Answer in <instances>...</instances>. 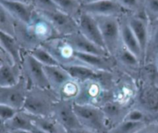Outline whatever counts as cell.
<instances>
[{"instance_id": "cell-32", "label": "cell", "mask_w": 158, "mask_h": 133, "mask_svg": "<svg viewBox=\"0 0 158 133\" xmlns=\"http://www.w3.org/2000/svg\"><path fill=\"white\" fill-rule=\"evenodd\" d=\"M34 58L36 59L43 66H57L59 63L50 53L43 46H39L29 52Z\"/></svg>"}, {"instance_id": "cell-4", "label": "cell", "mask_w": 158, "mask_h": 133, "mask_svg": "<svg viewBox=\"0 0 158 133\" xmlns=\"http://www.w3.org/2000/svg\"><path fill=\"white\" fill-rule=\"evenodd\" d=\"M74 111L82 127L94 133H108L109 128L101 108L74 103Z\"/></svg>"}, {"instance_id": "cell-43", "label": "cell", "mask_w": 158, "mask_h": 133, "mask_svg": "<svg viewBox=\"0 0 158 133\" xmlns=\"http://www.w3.org/2000/svg\"><path fill=\"white\" fill-rule=\"evenodd\" d=\"M0 133H9L6 128V122L0 118Z\"/></svg>"}, {"instance_id": "cell-7", "label": "cell", "mask_w": 158, "mask_h": 133, "mask_svg": "<svg viewBox=\"0 0 158 133\" xmlns=\"http://www.w3.org/2000/svg\"><path fill=\"white\" fill-rule=\"evenodd\" d=\"M55 58L61 66L83 65L76 55V51L64 37H57L41 45ZM85 66V65H83Z\"/></svg>"}, {"instance_id": "cell-35", "label": "cell", "mask_w": 158, "mask_h": 133, "mask_svg": "<svg viewBox=\"0 0 158 133\" xmlns=\"http://www.w3.org/2000/svg\"><path fill=\"white\" fill-rule=\"evenodd\" d=\"M140 2L149 21L158 20V0H140Z\"/></svg>"}, {"instance_id": "cell-34", "label": "cell", "mask_w": 158, "mask_h": 133, "mask_svg": "<svg viewBox=\"0 0 158 133\" xmlns=\"http://www.w3.org/2000/svg\"><path fill=\"white\" fill-rule=\"evenodd\" d=\"M146 125L140 122H133L123 121L120 124L110 128L108 133H136Z\"/></svg>"}, {"instance_id": "cell-9", "label": "cell", "mask_w": 158, "mask_h": 133, "mask_svg": "<svg viewBox=\"0 0 158 133\" xmlns=\"http://www.w3.org/2000/svg\"><path fill=\"white\" fill-rule=\"evenodd\" d=\"M29 32L39 46L60 36L49 20L35 10L30 23L28 24Z\"/></svg>"}, {"instance_id": "cell-22", "label": "cell", "mask_w": 158, "mask_h": 133, "mask_svg": "<svg viewBox=\"0 0 158 133\" xmlns=\"http://www.w3.org/2000/svg\"><path fill=\"white\" fill-rule=\"evenodd\" d=\"M0 44L11 61L17 65H22L23 49L14 36L0 29Z\"/></svg>"}, {"instance_id": "cell-25", "label": "cell", "mask_w": 158, "mask_h": 133, "mask_svg": "<svg viewBox=\"0 0 158 133\" xmlns=\"http://www.w3.org/2000/svg\"><path fill=\"white\" fill-rule=\"evenodd\" d=\"M63 67L66 70V71L74 80L79 82H83L91 79H101L108 73L106 71L93 69L83 65H73Z\"/></svg>"}, {"instance_id": "cell-36", "label": "cell", "mask_w": 158, "mask_h": 133, "mask_svg": "<svg viewBox=\"0 0 158 133\" xmlns=\"http://www.w3.org/2000/svg\"><path fill=\"white\" fill-rule=\"evenodd\" d=\"M37 12H49L59 9L52 0H28Z\"/></svg>"}, {"instance_id": "cell-12", "label": "cell", "mask_w": 158, "mask_h": 133, "mask_svg": "<svg viewBox=\"0 0 158 133\" xmlns=\"http://www.w3.org/2000/svg\"><path fill=\"white\" fill-rule=\"evenodd\" d=\"M52 116L66 131L82 127L74 111V102L72 101L59 100L54 106Z\"/></svg>"}, {"instance_id": "cell-49", "label": "cell", "mask_w": 158, "mask_h": 133, "mask_svg": "<svg viewBox=\"0 0 158 133\" xmlns=\"http://www.w3.org/2000/svg\"><path fill=\"white\" fill-rule=\"evenodd\" d=\"M155 63H156V64H157V68H158V57H157V60H156V61H155Z\"/></svg>"}, {"instance_id": "cell-27", "label": "cell", "mask_w": 158, "mask_h": 133, "mask_svg": "<svg viewBox=\"0 0 158 133\" xmlns=\"http://www.w3.org/2000/svg\"><path fill=\"white\" fill-rule=\"evenodd\" d=\"M6 125L9 133L19 130L32 131L34 128L32 115L23 110H19L18 112L10 120L6 122Z\"/></svg>"}, {"instance_id": "cell-41", "label": "cell", "mask_w": 158, "mask_h": 133, "mask_svg": "<svg viewBox=\"0 0 158 133\" xmlns=\"http://www.w3.org/2000/svg\"><path fill=\"white\" fill-rule=\"evenodd\" d=\"M67 133H94V132L86 129V128H83V127H80V128H75V129H72L70 130V131H68Z\"/></svg>"}, {"instance_id": "cell-26", "label": "cell", "mask_w": 158, "mask_h": 133, "mask_svg": "<svg viewBox=\"0 0 158 133\" xmlns=\"http://www.w3.org/2000/svg\"><path fill=\"white\" fill-rule=\"evenodd\" d=\"M158 57V20L150 22L149 35L143 63L155 62Z\"/></svg>"}, {"instance_id": "cell-19", "label": "cell", "mask_w": 158, "mask_h": 133, "mask_svg": "<svg viewBox=\"0 0 158 133\" xmlns=\"http://www.w3.org/2000/svg\"><path fill=\"white\" fill-rule=\"evenodd\" d=\"M0 4L9 12L16 21L29 24L32 18L35 9L31 4L24 2L0 0Z\"/></svg>"}, {"instance_id": "cell-16", "label": "cell", "mask_w": 158, "mask_h": 133, "mask_svg": "<svg viewBox=\"0 0 158 133\" xmlns=\"http://www.w3.org/2000/svg\"><path fill=\"white\" fill-rule=\"evenodd\" d=\"M128 23L134 32L140 48H141L143 57L144 58V53L148 43L149 35L150 21L147 17L145 12L142 13H129L127 15Z\"/></svg>"}, {"instance_id": "cell-20", "label": "cell", "mask_w": 158, "mask_h": 133, "mask_svg": "<svg viewBox=\"0 0 158 133\" xmlns=\"http://www.w3.org/2000/svg\"><path fill=\"white\" fill-rule=\"evenodd\" d=\"M132 108L116 101L110 100L101 107L106 117L109 130L124 121L130 109Z\"/></svg>"}, {"instance_id": "cell-45", "label": "cell", "mask_w": 158, "mask_h": 133, "mask_svg": "<svg viewBox=\"0 0 158 133\" xmlns=\"http://www.w3.org/2000/svg\"><path fill=\"white\" fill-rule=\"evenodd\" d=\"M9 133H34L32 131H23V130H19V131H11Z\"/></svg>"}, {"instance_id": "cell-24", "label": "cell", "mask_w": 158, "mask_h": 133, "mask_svg": "<svg viewBox=\"0 0 158 133\" xmlns=\"http://www.w3.org/2000/svg\"><path fill=\"white\" fill-rule=\"evenodd\" d=\"M23 76L22 66L6 62L0 66V87H10L19 83Z\"/></svg>"}, {"instance_id": "cell-48", "label": "cell", "mask_w": 158, "mask_h": 133, "mask_svg": "<svg viewBox=\"0 0 158 133\" xmlns=\"http://www.w3.org/2000/svg\"><path fill=\"white\" fill-rule=\"evenodd\" d=\"M0 52H1V53H4V54H6V53L4 52V50H3V49H2V47L1 44H0Z\"/></svg>"}, {"instance_id": "cell-50", "label": "cell", "mask_w": 158, "mask_h": 133, "mask_svg": "<svg viewBox=\"0 0 158 133\" xmlns=\"http://www.w3.org/2000/svg\"><path fill=\"white\" fill-rule=\"evenodd\" d=\"M77 1H78V2H80L81 3L82 5H83V0H77Z\"/></svg>"}, {"instance_id": "cell-29", "label": "cell", "mask_w": 158, "mask_h": 133, "mask_svg": "<svg viewBox=\"0 0 158 133\" xmlns=\"http://www.w3.org/2000/svg\"><path fill=\"white\" fill-rule=\"evenodd\" d=\"M137 81L151 84L158 87V68L155 62L145 63L141 65Z\"/></svg>"}, {"instance_id": "cell-8", "label": "cell", "mask_w": 158, "mask_h": 133, "mask_svg": "<svg viewBox=\"0 0 158 133\" xmlns=\"http://www.w3.org/2000/svg\"><path fill=\"white\" fill-rule=\"evenodd\" d=\"M21 66L23 75L26 78L29 88L38 87L49 88V82L44 71V66L34 58L29 52H23Z\"/></svg>"}, {"instance_id": "cell-17", "label": "cell", "mask_w": 158, "mask_h": 133, "mask_svg": "<svg viewBox=\"0 0 158 133\" xmlns=\"http://www.w3.org/2000/svg\"><path fill=\"white\" fill-rule=\"evenodd\" d=\"M77 57L85 66L106 72H113L117 67V61L113 56L96 55L76 52Z\"/></svg>"}, {"instance_id": "cell-40", "label": "cell", "mask_w": 158, "mask_h": 133, "mask_svg": "<svg viewBox=\"0 0 158 133\" xmlns=\"http://www.w3.org/2000/svg\"><path fill=\"white\" fill-rule=\"evenodd\" d=\"M136 133H158V122L155 121L146 124Z\"/></svg>"}, {"instance_id": "cell-28", "label": "cell", "mask_w": 158, "mask_h": 133, "mask_svg": "<svg viewBox=\"0 0 158 133\" xmlns=\"http://www.w3.org/2000/svg\"><path fill=\"white\" fill-rule=\"evenodd\" d=\"M32 122L34 126L46 132L67 133L65 128L52 116L41 117L32 115Z\"/></svg>"}, {"instance_id": "cell-23", "label": "cell", "mask_w": 158, "mask_h": 133, "mask_svg": "<svg viewBox=\"0 0 158 133\" xmlns=\"http://www.w3.org/2000/svg\"><path fill=\"white\" fill-rule=\"evenodd\" d=\"M44 71L49 82V88L56 94L66 82L72 79L66 70L60 65L44 66Z\"/></svg>"}, {"instance_id": "cell-15", "label": "cell", "mask_w": 158, "mask_h": 133, "mask_svg": "<svg viewBox=\"0 0 158 133\" xmlns=\"http://www.w3.org/2000/svg\"><path fill=\"white\" fill-rule=\"evenodd\" d=\"M113 57L115 58L117 66L119 69L131 74L137 80L142 62L134 53L127 49L122 43Z\"/></svg>"}, {"instance_id": "cell-1", "label": "cell", "mask_w": 158, "mask_h": 133, "mask_svg": "<svg viewBox=\"0 0 158 133\" xmlns=\"http://www.w3.org/2000/svg\"><path fill=\"white\" fill-rule=\"evenodd\" d=\"M113 72H108L101 79H91L80 82V93L74 101L78 105H89L101 108L111 100L110 89Z\"/></svg>"}, {"instance_id": "cell-42", "label": "cell", "mask_w": 158, "mask_h": 133, "mask_svg": "<svg viewBox=\"0 0 158 133\" xmlns=\"http://www.w3.org/2000/svg\"><path fill=\"white\" fill-rule=\"evenodd\" d=\"M6 62H12V61H11L9 57H8L6 54L0 52V66H1L3 63H6Z\"/></svg>"}, {"instance_id": "cell-6", "label": "cell", "mask_w": 158, "mask_h": 133, "mask_svg": "<svg viewBox=\"0 0 158 133\" xmlns=\"http://www.w3.org/2000/svg\"><path fill=\"white\" fill-rule=\"evenodd\" d=\"M94 17L100 27L106 50L110 55L114 56L122 44L120 17L105 15Z\"/></svg>"}, {"instance_id": "cell-31", "label": "cell", "mask_w": 158, "mask_h": 133, "mask_svg": "<svg viewBox=\"0 0 158 133\" xmlns=\"http://www.w3.org/2000/svg\"><path fill=\"white\" fill-rule=\"evenodd\" d=\"M59 10L76 19L82 11V4L77 0H52Z\"/></svg>"}, {"instance_id": "cell-13", "label": "cell", "mask_w": 158, "mask_h": 133, "mask_svg": "<svg viewBox=\"0 0 158 133\" xmlns=\"http://www.w3.org/2000/svg\"><path fill=\"white\" fill-rule=\"evenodd\" d=\"M82 11L88 14L97 16L120 17L128 12L117 0H100L94 2L82 5Z\"/></svg>"}, {"instance_id": "cell-38", "label": "cell", "mask_w": 158, "mask_h": 133, "mask_svg": "<svg viewBox=\"0 0 158 133\" xmlns=\"http://www.w3.org/2000/svg\"><path fill=\"white\" fill-rule=\"evenodd\" d=\"M130 13H142L144 12L142 8L140 0H117Z\"/></svg>"}, {"instance_id": "cell-33", "label": "cell", "mask_w": 158, "mask_h": 133, "mask_svg": "<svg viewBox=\"0 0 158 133\" xmlns=\"http://www.w3.org/2000/svg\"><path fill=\"white\" fill-rule=\"evenodd\" d=\"M16 20L0 4V29L15 36V25Z\"/></svg>"}, {"instance_id": "cell-5", "label": "cell", "mask_w": 158, "mask_h": 133, "mask_svg": "<svg viewBox=\"0 0 158 133\" xmlns=\"http://www.w3.org/2000/svg\"><path fill=\"white\" fill-rule=\"evenodd\" d=\"M137 94L133 108L143 111L151 122L158 120V87L137 81Z\"/></svg>"}, {"instance_id": "cell-44", "label": "cell", "mask_w": 158, "mask_h": 133, "mask_svg": "<svg viewBox=\"0 0 158 133\" xmlns=\"http://www.w3.org/2000/svg\"><path fill=\"white\" fill-rule=\"evenodd\" d=\"M32 131H33L34 133H48V132H46V131H43V130L39 129V128H37L35 126H34V128L32 129Z\"/></svg>"}, {"instance_id": "cell-46", "label": "cell", "mask_w": 158, "mask_h": 133, "mask_svg": "<svg viewBox=\"0 0 158 133\" xmlns=\"http://www.w3.org/2000/svg\"><path fill=\"white\" fill-rule=\"evenodd\" d=\"M100 1V0H83V4H88V3Z\"/></svg>"}, {"instance_id": "cell-30", "label": "cell", "mask_w": 158, "mask_h": 133, "mask_svg": "<svg viewBox=\"0 0 158 133\" xmlns=\"http://www.w3.org/2000/svg\"><path fill=\"white\" fill-rule=\"evenodd\" d=\"M80 82L72 79L66 82L60 90L56 92L60 100L72 101L74 102L80 93Z\"/></svg>"}, {"instance_id": "cell-11", "label": "cell", "mask_w": 158, "mask_h": 133, "mask_svg": "<svg viewBox=\"0 0 158 133\" xmlns=\"http://www.w3.org/2000/svg\"><path fill=\"white\" fill-rule=\"evenodd\" d=\"M28 88V83L23 75L15 85L0 87V105H9L21 110L26 99Z\"/></svg>"}, {"instance_id": "cell-21", "label": "cell", "mask_w": 158, "mask_h": 133, "mask_svg": "<svg viewBox=\"0 0 158 133\" xmlns=\"http://www.w3.org/2000/svg\"><path fill=\"white\" fill-rule=\"evenodd\" d=\"M129 14V13H128ZM127 15H123L120 17V35H121V40L123 44L132 53H134L137 57L143 63V57L142 53L141 48L140 44L134 35V32L131 29L129 23H128Z\"/></svg>"}, {"instance_id": "cell-2", "label": "cell", "mask_w": 158, "mask_h": 133, "mask_svg": "<svg viewBox=\"0 0 158 133\" xmlns=\"http://www.w3.org/2000/svg\"><path fill=\"white\" fill-rule=\"evenodd\" d=\"M60 100L50 88H29L22 110L34 116H52L54 106Z\"/></svg>"}, {"instance_id": "cell-18", "label": "cell", "mask_w": 158, "mask_h": 133, "mask_svg": "<svg viewBox=\"0 0 158 133\" xmlns=\"http://www.w3.org/2000/svg\"><path fill=\"white\" fill-rule=\"evenodd\" d=\"M64 38L76 52L96 55H110L106 49L93 43L91 40L84 36L80 31Z\"/></svg>"}, {"instance_id": "cell-51", "label": "cell", "mask_w": 158, "mask_h": 133, "mask_svg": "<svg viewBox=\"0 0 158 133\" xmlns=\"http://www.w3.org/2000/svg\"><path fill=\"white\" fill-rule=\"evenodd\" d=\"M157 122H158V120H157Z\"/></svg>"}, {"instance_id": "cell-3", "label": "cell", "mask_w": 158, "mask_h": 133, "mask_svg": "<svg viewBox=\"0 0 158 133\" xmlns=\"http://www.w3.org/2000/svg\"><path fill=\"white\" fill-rule=\"evenodd\" d=\"M137 80L131 74L116 67L113 71L111 83V100L128 106H133L137 91Z\"/></svg>"}, {"instance_id": "cell-39", "label": "cell", "mask_w": 158, "mask_h": 133, "mask_svg": "<svg viewBox=\"0 0 158 133\" xmlns=\"http://www.w3.org/2000/svg\"><path fill=\"white\" fill-rule=\"evenodd\" d=\"M19 110L16 108L11 107L6 105H0V118L6 122L10 120L17 112Z\"/></svg>"}, {"instance_id": "cell-47", "label": "cell", "mask_w": 158, "mask_h": 133, "mask_svg": "<svg viewBox=\"0 0 158 133\" xmlns=\"http://www.w3.org/2000/svg\"><path fill=\"white\" fill-rule=\"evenodd\" d=\"M8 1H19V2H28V0H8Z\"/></svg>"}, {"instance_id": "cell-37", "label": "cell", "mask_w": 158, "mask_h": 133, "mask_svg": "<svg viewBox=\"0 0 158 133\" xmlns=\"http://www.w3.org/2000/svg\"><path fill=\"white\" fill-rule=\"evenodd\" d=\"M124 121H128V122H140V123L148 124L150 122H152L150 121L148 116L144 114L140 109L136 108H131L130 109L129 112L127 114Z\"/></svg>"}, {"instance_id": "cell-14", "label": "cell", "mask_w": 158, "mask_h": 133, "mask_svg": "<svg viewBox=\"0 0 158 133\" xmlns=\"http://www.w3.org/2000/svg\"><path fill=\"white\" fill-rule=\"evenodd\" d=\"M79 31L93 43L106 49L100 27L94 15L81 11L77 19Z\"/></svg>"}, {"instance_id": "cell-10", "label": "cell", "mask_w": 158, "mask_h": 133, "mask_svg": "<svg viewBox=\"0 0 158 133\" xmlns=\"http://www.w3.org/2000/svg\"><path fill=\"white\" fill-rule=\"evenodd\" d=\"M39 12L49 20L60 36L66 37L79 32V26L77 19L59 9Z\"/></svg>"}]
</instances>
